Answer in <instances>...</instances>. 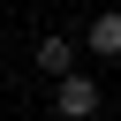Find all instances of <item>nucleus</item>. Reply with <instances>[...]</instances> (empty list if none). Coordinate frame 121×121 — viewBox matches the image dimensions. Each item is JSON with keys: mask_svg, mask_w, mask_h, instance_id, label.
<instances>
[{"mask_svg": "<svg viewBox=\"0 0 121 121\" xmlns=\"http://www.w3.org/2000/svg\"><path fill=\"white\" fill-rule=\"evenodd\" d=\"M83 45H91L98 60H121V8H106V15H91V30H83Z\"/></svg>", "mask_w": 121, "mask_h": 121, "instance_id": "2", "label": "nucleus"}, {"mask_svg": "<svg viewBox=\"0 0 121 121\" xmlns=\"http://www.w3.org/2000/svg\"><path fill=\"white\" fill-rule=\"evenodd\" d=\"M38 68H45V76H68V68H76V45H68V38H38Z\"/></svg>", "mask_w": 121, "mask_h": 121, "instance_id": "3", "label": "nucleus"}, {"mask_svg": "<svg viewBox=\"0 0 121 121\" xmlns=\"http://www.w3.org/2000/svg\"><path fill=\"white\" fill-rule=\"evenodd\" d=\"M53 113H60V121H91V113H98V76H83V68L53 76Z\"/></svg>", "mask_w": 121, "mask_h": 121, "instance_id": "1", "label": "nucleus"}]
</instances>
